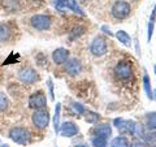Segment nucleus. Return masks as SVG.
I'll list each match as a JSON object with an SVG mask.
<instances>
[{
    "instance_id": "obj_1",
    "label": "nucleus",
    "mask_w": 156,
    "mask_h": 147,
    "mask_svg": "<svg viewBox=\"0 0 156 147\" xmlns=\"http://www.w3.org/2000/svg\"><path fill=\"white\" fill-rule=\"evenodd\" d=\"M9 137H11V139L13 142L25 146L26 143H29V141H30V131L26 128H22V126H16V128L11 129Z\"/></svg>"
},
{
    "instance_id": "obj_2",
    "label": "nucleus",
    "mask_w": 156,
    "mask_h": 147,
    "mask_svg": "<svg viewBox=\"0 0 156 147\" xmlns=\"http://www.w3.org/2000/svg\"><path fill=\"white\" fill-rule=\"evenodd\" d=\"M31 121L35 128L44 129L50 124V113H48V111L44 109H37L31 116Z\"/></svg>"
},
{
    "instance_id": "obj_3",
    "label": "nucleus",
    "mask_w": 156,
    "mask_h": 147,
    "mask_svg": "<svg viewBox=\"0 0 156 147\" xmlns=\"http://www.w3.org/2000/svg\"><path fill=\"white\" fill-rule=\"evenodd\" d=\"M30 22H31V26L39 31L48 30L51 27V18L46 16V14H35V16L31 17Z\"/></svg>"
},
{
    "instance_id": "obj_4",
    "label": "nucleus",
    "mask_w": 156,
    "mask_h": 147,
    "mask_svg": "<svg viewBox=\"0 0 156 147\" xmlns=\"http://www.w3.org/2000/svg\"><path fill=\"white\" fill-rule=\"evenodd\" d=\"M29 106L34 109H44L47 106V98L42 91L34 92L29 98Z\"/></svg>"
},
{
    "instance_id": "obj_5",
    "label": "nucleus",
    "mask_w": 156,
    "mask_h": 147,
    "mask_svg": "<svg viewBox=\"0 0 156 147\" xmlns=\"http://www.w3.org/2000/svg\"><path fill=\"white\" fill-rule=\"evenodd\" d=\"M112 14L119 20H124L130 14V5L126 2H117L112 8Z\"/></svg>"
},
{
    "instance_id": "obj_6",
    "label": "nucleus",
    "mask_w": 156,
    "mask_h": 147,
    "mask_svg": "<svg viewBox=\"0 0 156 147\" xmlns=\"http://www.w3.org/2000/svg\"><path fill=\"white\" fill-rule=\"evenodd\" d=\"M17 76L20 81H22L23 83H29V85L38 81V74L33 68H23V69L18 72Z\"/></svg>"
},
{
    "instance_id": "obj_7",
    "label": "nucleus",
    "mask_w": 156,
    "mask_h": 147,
    "mask_svg": "<svg viewBox=\"0 0 156 147\" xmlns=\"http://www.w3.org/2000/svg\"><path fill=\"white\" fill-rule=\"evenodd\" d=\"M90 50L92 52V55H95V56H103L104 53L107 52V42L104 41L103 38L96 37L94 41H92V43H91Z\"/></svg>"
},
{
    "instance_id": "obj_8",
    "label": "nucleus",
    "mask_w": 156,
    "mask_h": 147,
    "mask_svg": "<svg viewBox=\"0 0 156 147\" xmlns=\"http://www.w3.org/2000/svg\"><path fill=\"white\" fill-rule=\"evenodd\" d=\"M115 73L120 80H128L131 77V65L128 61H120L115 68Z\"/></svg>"
},
{
    "instance_id": "obj_9",
    "label": "nucleus",
    "mask_w": 156,
    "mask_h": 147,
    "mask_svg": "<svg viewBox=\"0 0 156 147\" xmlns=\"http://www.w3.org/2000/svg\"><path fill=\"white\" fill-rule=\"evenodd\" d=\"M53 4L57 9H72L76 13H81L80 7L77 5L76 0H53Z\"/></svg>"
},
{
    "instance_id": "obj_10",
    "label": "nucleus",
    "mask_w": 156,
    "mask_h": 147,
    "mask_svg": "<svg viewBox=\"0 0 156 147\" xmlns=\"http://www.w3.org/2000/svg\"><path fill=\"white\" fill-rule=\"evenodd\" d=\"M64 64H65V70H66V73H69L70 76H77V74H80L81 70H82V65H81L80 60H77V59L66 60Z\"/></svg>"
},
{
    "instance_id": "obj_11",
    "label": "nucleus",
    "mask_w": 156,
    "mask_h": 147,
    "mask_svg": "<svg viewBox=\"0 0 156 147\" xmlns=\"http://www.w3.org/2000/svg\"><path fill=\"white\" fill-rule=\"evenodd\" d=\"M69 57V52L65 48H57L52 52V60L55 64H64Z\"/></svg>"
},
{
    "instance_id": "obj_12",
    "label": "nucleus",
    "mask_w": 156,
    "mask_h": 147,
    "mask_svg": "<svg viewBox=\"0 0 156 147\" xmlns=\"http://www.w3.org/2000/svg\"><path fill=\"white\" fill-rule=\"evenodd\" d=\"M58 130H60V134L62 137H73L78 133V128L73 122H64Z\"/></svg>"
},
{
    "instance_id": "obj_13",
    "label": "nucleus",
    "mask_w": 156,
    "mask_h": 147,
    "mask_svg": "<svg viewBox=\"0 0 156 147\" xmlns=\"http://www.w3.org/2000/svg\"><path fill=\"white\" fill-rule=\"evenodd\" d=\"M95 133L99 137H104V138H107V137H109L112 134V129H111V126L108 124H101V125H98L95 128Z\"/></svg>"
},
{
    "instance_id": "obj_14",
    "label": "nucleus",
    "mask_w": 156,
    "mask_h": 147,
    "mask_svg": "<svg viewBox=\"0 0 156 147\" xmlns=\"http://www.w3.org/2000/svg\"><path fill=\"white\" fill-rule=\"evenodd\" d=\"M11 38V27L8 23H0V42H7Z\"/></svg>"
},
{
    "instance_id": "obj_15",
    "label": "nucleus",
    "mask_w": 156,
    "mask_h": 147,
    "mask_svg": "<svg viewBox=\"0 0 156 147\" xmlns=\"http://www.w3.org/2000/svg\"><path fill=\"white\" fill-rule=\"evenodd\" d=\"M116 37H117V39L122 43L124 46H126V47H130V45H131V38H130V35L126 31H124V30H120V31H117V34H116Z\"/></svg>"
},
{
    "instance_id": "obj_16",
    "label": "nucleus",
    "mask_w": 156,
    "mask_h": 147,
    "mask_svg": "<svg viewBox=\"0 0 156 147\" xmlns=\"http://www.w3.org/2000/svg\"><path fill=\"white\" fill-rule=\"evenodd\" d=\"M129 142L125 137H116L111 142V147H128Z\"/></svg>"
},
{
    "instance_id": "obj_17",
    "label": "nucleus",
    "mask_w": 156,
    "mask_h": 147,
    "mask_svg": "<svg viewBox=\"0 0 156 147\" xmlns=\"http://www.w3.org/2000/svg\"><path fill=\"white\" fill-rule=\"evenodd\" d=\"M60 111H61V104L57 103L56 108H55V117H53V128H55V131L57 133L58 129H60Z\"/></svg>"
},
{
    "instance_id": "obj_18",
    "label": "nucleus",
    "mask_w": 156,
    "mask_h": 147,
    "mask_svg": "<svg viewBox=\"0 0 156 147\" xmlns=\"http://www.w3.org/2000/svg\"><path fill=\"white\" fill-rule=\"evenodd\" d=\"M3 5L5 9H8V11H17L18 9V2L17 0H3Z\"/></svg>"
},
{
    "instance_id": "obj_19",
    "label": "nucleus",
    "mask_w": 156,
    "mask_h": 147,
    "mask_svg": "<svg viewBox=\"0 0 156 147\" xmlns=\"http://www.w3.org/2000/svg\"><path fill=\"white\" fill-rule=\"evenodd\" d=\"M92 146L94 147H107L108 143H107V138L104 137H95L94 139H92Z\"/></svg>"
},
{
    "instance_id": "obj_20",
    "label": "nucleus",
    "mask_w": 156,
    "mask_h": 147,
    "mask_svg": "<svg viewBox=\"0 0 156 147\" xmlns=\"http://www.w3.org/2000/svg\"><path fill=\"white\" fill-rule=\"evenodd\" d=\"M146 143H147V146L150 147H155L156 146V133H148L146 134Z\"/></svg>"
},
{
    "instance_id": "obj_21",
    "label": "nucleus",
    "mask_w": 156,
    "mask_h": 147,
    "mask_svg": "<svg viewBox=\"0 0 156 147\" xmlns=\"http://www.w3.org/2000/svg\"><path fill=\"white\" fill-rule=\"evenodd\" d=\"M147 126L151 130L156 129V113L155 112H152V113L148 115V117H147Z\"/></svg>"
},
{
    "instance_id": "obj_22",
    "label": "nucleus",
    "mask_w": 156,
    "mask_h": 147,
    "mask_svg": "<svg viewBox=\"0 0 156 147\" xmlns=\"http://www.w3.org/2000/svg\"><path fill=\"white\" fill-rule=\"evenodd\" d=\"M8 108V99H7V95L4 92L0 91V112L5 111Z\"/></svg>"
},
{
    "instance_id": "obj_23",
    "label": "nucleus",
    "mask_w": 156,
    "mask_h": 147,
    "mask_svg": "<svg viewBox=\"0 0 156 147\" xmlns=\"http://www.w3.org/2000/svg\"><path fill=\"white\" fill-rule=\"evenodd\" d=\"M155 14H156V8L151 13V18H150V25H148V41H151L152 37V31H154V22H155Z\"/></svg>"
},
{
    "instance_id": "obj_24",
    "label": "nucleus",
    "mask_w": 156,
    "mask_h": 147,
    "mask_svg": "<svg viewBox=\"0 0 156 147\" xmlns=\"http://www.w3.org/2000/svg\"><path fill=\"white\" fill-rule=\"evenodd\" d=\"M143 82H144V90H146V92H147V96L150 98V99H152V90H151L150 80H148V76H147V74H144Z\"/></svg>"
},
{
    "instance_id": "obj_25",
    "label": "nucleus",
    "mask_w": 156,
    "mask_h": 147,
    "mask_svg": "<svg viewBox=\"0 0 156 147\" xmlns=\"http://www.w3.org/2000/svg\"><path fill=\"white\" fill-rule=\"evenodd\" d=\"M98 120H99V115L94 113V112H89L87 116H86V121L90 122V124H95Z\"/></svg>"
},
{
    "instance_id": "obj_26",
    "label": "nucleus",
    "mask_w": 156,
    "mask_h": 147,
    "mask_svg": "<svg viewBox=\"0 0 156 147\" xmlns=\"http://www.w3.org/2000/svg\"><path fill=\"white\" fill-rule=\"evenodd\" d=\"M47 86H48V89H50V98L53 100V85H52V80H51V78H48V80H47Z\"/></svg>"
},
{
    "instance_id": "obj_27",
    "label": "nucleus",
    "mask_w": 156,
    "mask_h": 147,
    "mask_svg": "<svg viewBox=\"0 0 156 147\" xmlns=\"http://www.w3.org/2000/svg\"><path fill=\"white\" fill-rule=\"evenodd\" d=\"M73 107H74V109H76L77 113H83V112H85V108H83V107H82L81 104H77V103H74V104H73Z\"/></svg>"
},
{
    "instance_id": "obj_28",
    "label": "nucleus",
    "mask_w": 156,
    "mask_h": 147,
    "mask_svg": "<svg viewBox=\"0 0 156 147\" xmlns=\"http://www.w3.org/2000/svg\"><path fill=\"white\" fill-rule=\"evenodd\" d=\"M130 147H146V145L142 143L140 141H135V142H133V143L130 145Z\"/></svg>"
},
{
    "instance_id": "obj_29",
    "label": "nucleus",
    "mask_w": 156,
    "mask_h": 147,
    "mask_svg": "<svg viewBox=\"0 0 156 147\" xmlns=\"http://www.w3.org/2000/svg\"><path fill=\"white\" fill-rule=\"evenodd\" d=\"M74 147H89V146H86V145H77V146H74Z\"/></svg>"
},
{
    "instance_id": "obj_30",
    "label": "nucleus",
    "mask_w": 156,
    "mask_h": 147,
    "mask_svg": "<svg viewBox=\"0 0 156 147\" xmlns=\"http://www.w3.org/2000/svg\"><path fill=\"white\" fill-rule=\"evenodd\" d=\"M155 73H156V66H155Z\"/></svg>"
}]
</instances>
